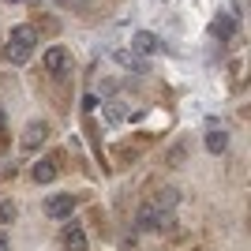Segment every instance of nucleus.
Listing matches in <instances>:
<instances>
[{
    "instance_id": "obj_2",
    "label": "nucleus",
    "mask_w": 251,
    "mask_h": 251,
    "mask_svg": "<svg viewBox=\"0 0 251 251\" xmlns=\"http://www.w3.org/2000/svg\"><path fill=\"white\" fill-rule=\"evenodd\" d=\"M135 225H139L143 232H154V229H165V232H173V218H169L165 210H157L154 202L139 206V214H135Z\"/></svg>"
},
{
    "instance_id": "obj_4",
    "label": "nucleus",
    "mask_w": 251,
    "mask_h": 251,
    "mask_svg": "<svg viewBox=\"0 0 251 251\" xmlns=\"http://www.w3.org/2000/svg\"><path fill=\"white\" fill-rule=\"evenodd\" d=\"M45 139H49V124H45V120H30V124H26V135H23V150L34 154Z\"/></svg>"
},
{
    "instance_id": "obj_1",
    "label": "nucleus",
    "mask_w": 251,
    "mask_h": 251,
    "mask_svg": "<svg viewBox=\"0 0 251 251\" xmlns=\"http://www.w3.org/2000/svg\"><path fill=\"white\" fill-rule=\"evenodd\" d=\"M34 45H38V30H34L30 23H23V26H11V34H8V60L11 64H26L30 60V52H34Z\"/></svg>"
},
{
    "instance_id": "obj_7",
    "label": "nucleus",
    "mask_w": 251,
    "mask_h": 251,
    "mask_svg": "<svg viewBox=\"0 0 251 251\" xmlns=\"http://www.w3.org/2000/svg\"><path fill=\"white\" fill-rule=\"evenodd\" d=\"M210 34H214V38H221V42H229L232 34H236V15H232V11H221L218 19L210 23Z\"/></svg>"
},
{
    "instance_id": "obj_6",
    "label": "nucleus",
    "mask_w": 251,
    "mask_h": 251,
    "mask_svg": "<svg viewBox=\"0 0 251 251\" xmlns=\"http://www.w3.org/2000/svg\"><path fill=\"white\" fill-rule=\"evenodd\" d=\"M157 49H161L157 34H150V30H135V34H131V52H139V56H154Z\"/></svg>"
},
{
    "instance_id": "obj_17",
    "label": "nucleus",
    "mask_w": 251,
    "mask_h": 251,
    "mask_svg": "<svg viewBox=\"0 0 251 251\" xmlns=\"http://www.w3.org/2000/svg\"><path fill=\"white\" fill-rule=\"evenodd\" d=\"M8 150V131H4V124H0V154Z\"/></svg>"
},
{
    "instance_id": "obj_13",
    "label": "nucleus",
    "mask_w": 251,
    "mask_h": 251,
    "mask_svg": "<svg viewBox=\"0 0 251 251\" xmlns=\"http://www.w3.org/2000/svg\"><path fill=\"white\" fill-rule=\"evenodd\" d=\"M30 26H34V30H45V34H56V30H60V23L52 19V15H34Z\"/></svg>"
},
{
    "instance_id": "obj_9",
    "label": "nucleus",
    "mask_w": 251,
    "mask_h": 251,
    "mask_svg": "<svg viewBox=\"0 0 251 251\" xmlns=\"http://www.w3.org/2000/svg\"><path fill=\"white\" fill-rule=\"evenodd\" d=\"M206 150L210 154H225V150H229V131L218 127V124H210L206 127Z\"/></svg>"
},
{
    "instance_id": "obj_14",
    "label": "nucleus",
    "mask_w": 251,
    "mask_h": 251,
    "mask_svg": "<svg viewBox=\"0 0 251 251\" xmlns=\"http://www.w3.org/2000/svg\"><path fill=\"white\" fill-rule=\"evenodd\" d=\"M184 157H188V147H184V143H176V147L169 150V157H165V161H169L173 169H176V165H184Z\"/></svg>"
},
{
    "instance_id": "obj_5",
    "label": "nucleus",
    "mask_w": 251,
    "mask_h": 251,
    "mask_svg": "<svg viewBox=\"0 0 251 251\" xmlns=\"http://www.w3.org/2000/svg\"><path fill=\"white\" fill-rule=\"evenodd\" d=\"M72 210H75V199H72V195H52V199H45V214H49L52 221L72 218Z\"/></svg>"
},
{
    "instance_id": "obj_10",
    "label": "nucleus",
    "mask_w": 251,
    "mask_h": 251,
    "mask_svg": "<svg viewBox=\"0 0 251 251\" xmlns=\"http://www.w3.org/2000/svg\"><path fill=\"white\" fill-rule=\"evenodd\" d=\"M56 173H60L56 157H42V161H34V180H38V184H49V180H56Z\"/></svg>"
},
{
    "instance_id": "obj_3",
    "label": "nucleus",
    "mask_w": 251,
    "mask_h": 251,
    "mask_svg": "<svg viewBox=\"0 0 251 251\" xmlns=\"http://www.w3.org/2000/svg\"><path fill=\"white\" fill-rule=\"evenodd\" d=\"M42 64H45V72H49V75H64L68 68H72V52L64 49V45H52V49H45Z\"/></svg>"
},
{
    "instance_id": "obj_19",
    "label": "nucleus",
    "mask_w": 251,
    "mask_h": 251,
    "mask_svg": "<svg viewBox=\"0 0 251 251\" xmlns=\"http://www.w3.org/2000/svg\"><path fill=\"white\" fill-rule=\"evenodd\" d=\"M56 4H60V8H64V4H72V0H56Z\"/></svg>"
},
{
    "instance_id": "obj_20",
    "label": "nucleus",
    "mask_w": 251,
    "mask_h": 251,
    "mask_svg": "<svg viewBox=\"0 0 251 251\" xmlns=\"http://www.w3.org/2000/svg\"><path fill=\"white\" fill-rule=\"evenodd\" d=\"M0 124H4V116H0Z\"/></svg>"
},
{
    "instance_id": "obj_18",
    "label": "nucleus",
    "mask_w": 251,
    "mask_h": 251,
    "mask_svg": "<svg viewBox=\"0 0 251 251\" xmlns=\"http://www.w3.org/2000/svg\"><path fill=\"white\" fill-rule=\"evenodd\" d=\"M0 251H11V244H8V236L0 232Z\"/></svg>"
},
{
    "instance_id": "obj_15",
    "label": "nucleus",
    "mask_w": 251,
    "mask_h": 251,
    "mask_svg": "<svg viewBox=\"0 0 251 251\" xmlns=\"http://www.w3.org/2000/svg\"><path fill=\"white\" fill-rule=\"evenodd\" d=\"M15 214H19V210H15V202H0V225H11V221H15Z\"/></svg>"
},
{
    "instance_id": "obj_8",
    "label": "nucleus",
    "mask_w": 251,
    "mask_h": 251,
    "mask_svg": "<svg viewBox=\"0 0 251 251\" xmlns=\"http://www.w3.org/2000/svg\"><path fill=\"white\" fill-rule=\"evenodd\" d=\"M60 244H64V251H86V232L72 221V225L60 232Z\"/></svg>"
},
{
    "instance_id": "obj_12",
    "label": "nucleus",
    "mask_w": 251,
    "mask_h": 251,
    "mask_svg": "<svg viewBox=\"0 0 251 251\" xmlns=\"http://www.w3.org/2000/svg\"><path fill=\"white\" fill-rule=\"evenodd\" d=\"M101 113H105V120H109V124H120V120L127 116V109H124L120 101H101Z\"/></svg>"
},
{
    "instance_id": "obj_16",
    "label": "nucleus",
    "mask_w": 251,
    "mask_h": 251,
    "mask_svg": "<svg viewBox=\"0 0 251 251\" xmlns=\"http://www.w3.org/2000/svg\"><path fill=\"white\" fill-rule=\"evenodd\" d=\"M116 157H120V161H135V157H139V150L124 143V147H116Z\"/></svg>"
},
{
    "instance_id": "obj_11",
    "label": "nucleus",
    "mask_w": 251,
    "mask_h": 251,
    "mask_svg": "<svg viewBox=\"0 0 251 251\" xmlns=\"http://www.w3.org/2000/svg\"><path fill=\"white\" fill-rule=\"evenodd\" d=\"M154 206L157 210H173V206H180V188H157L154 191Z\"/></svg>"
}]
</instances>
